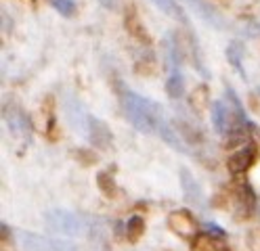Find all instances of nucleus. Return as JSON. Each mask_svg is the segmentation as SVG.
Wrapping results in <instances>:
<instances>
[{"label": "nucleus", "instance_id": "obj_1", "mask_svg": "<svg viewBox=\"0 0 260 251\" xmlns=\"http://www.w3.org/2000/svg\"><path fill=\"white\" fill-rule=\"evenodd\" d=\"M122 109L128 124L141 134H155L161 120H166L164 107L147 96L137 94L135 90L122 92Z\"/></svg>", "mask_w": 260, "mask_h": 251}, {"label": "nucleus", "instance_id": "obj_2", "mask_svg": "<svg viewBox=\"0 0 260 251\" xmlns=\"http://www.w3.org/2000/svg\"><path fill=\"white\" fill-rule=\"evenodd\" d=\"M44 224L57 237H84L88 228V218L68 211V209H51L44 213Z\"/></svg>", "mask_w": 260, "mask_h": 251}, {"label": "nucleus", "instance_id": "obj_3", "mask_svg": "<svg viewBox=\"0 0 260 251\" xmlns=\"http://www.w3.org/2000/svg\"><path fill=\"white\" fill-rule=\"evenodd\" d=\"M17 241L23 251H78V245L63 237H44L29 230H17Z\"/></svg>", "mask_w": 260, "mask_h": 251}, {"label": "nucleus", "instance_id": "obj_4", "mask_svg": "<svg viewBox=\"0 0 260 251\" xmlns=\"http://www.w3.org/2000/svg\"><path fill=\"white\" fill-rule=\"evenodd\" d=\"M166 224H168V228L176 234L178 239L189 241V243H193L195 237L200 234V224H198V220H195L193 211H189V209H174V211H170L168 218H166Z\"/></svg>", "mask_w": 260, "mask_h": 251}, {"label": "nucleus", "instance_id": "obj_5", "mask_svg": "<svg viewBox=\"0 0 260 251\" xmlns=\"http://www.w3.org/2000/svg\"><path fill=\"white\" fill-rule=\"evenodd\" d=\"M256 161H258V145L248 140L246 145H241V149H237L233 155H229V159H226V170L233 176H241V174H246Z\"/></svg>", "mask_w": 260, "mask_h": 251}, {"label": "nucleus", "instance_id": "obj_6", "mask_svg": "<svg viewBox=\"0 0 260 251\" xmlns=\"http://www.w3.org/2000/svg\"><path fill=\"white\" fill-rule=\"evenodd\" d=\"M63 113H65V120H68V124L74 128V132H80V134H88V113L84 111V107H82V103L76 98V96H72V94H65V98H63Z\"/></svg>", "mask_w": 260, "mask_h": 251}, {"label": "nucleus", "instance_id": "obj_7", "mask_svg": "<svg viewBox=\"0 0 260 251\" xmlns=\"http://www.w3.org/2000/svg\"><path fill=\"white\" fill-rule=\"evenodd\" d=\"M178 176H181V189H183L185 199L189 201V203H193L195 207H202L206 203L202 184L195 180V176L191 174L189 167H181V170H178Z\"/></svg>", "mask_w": 260, "mask_h": 251}, {"label": "nucleus", "instance_id": "obj_8", "mask_svg": "<svg viewBox=\"0 0 260 251\" xmlns=\"http://www.w3.org/2000/svg\"><path fill=\"white\" fill-rule=\"evenodd\" d=\"M86 138L94 145V149H101V151H107L113 145L111 130L107 128L105 122H101L99 117H94V115L88 117V134H86Z\"/></svg>", "mask_w": 260, "mask_h": 251}, {"label": "nucleus", "instance_id": "obj_9", "mask_svg": "<svg viewBox=\"0 0 260 251\" xmlns=\"http://www.w3.org/2000/svg\"><path fill=\"white\" fill-rule=\"evenodd\" d=\"M5 122L9 126V132L13 134L15 138H23V140H29V122L21 109H17L15 105H7L5 107Z\"/></svg>", "mask_w": 260, "mask_h": 251}, {"label": "nucleus", "instance_id": "obj_10", "mask_svg": "<svg viewBox=\"0 0 260 251\" xmlns=\"http://www.w3.org/2000/svg\"><path fill=\"white\" fill-rule=\"evenodd\" d=\"M187 5L195 11V15L200 17L202 21H206L208 25H212L216 29H224V19L216 13V9L212 5H208L206 0H187Z\"/></svg>", "mask_w": 260, "mask_h": 251}, {"label": "nucleus", "instance_id": "obj_11", "mask_svg": "<svg viewBox=\"0 0 260 251\" xmlns=\"http://www.w3.org/2000/svg\"><path fill=\"white\" fill-rule=\"evenodd\" d=\"M166 94L172 100H181L185 96V78H183V71H181V65L170 67V76L166 80Z\"/></svg>", "mask_w": 260, "mask_h": 251}, {"label": "nucleus", "instance_id": "obj_12", "mask_svg": "<svg viewBox=\"0 0 260 251\" xmlns=\"http://www.w3.org/2000/svg\"><path fill=\"white\" fill-rule=\"evenodd\" d=\"M235 199H237L239 211H243V213L254 211V207H256V193L252 191V187L248 182L239 184V187L235 189Z\"/></svg>", "mask_w": 260, "mask_h": 251}, {"label": "nucleus", "instance_id": "obj_13", "mask_svg": "<svg viewBox=\"0 0 260 251\" xmlns=\"http://www.w3.org/2000/svg\"><path fill=\"white\" fill-rule=\"evenodd\" d=\"M151 3H153L161 13H164V15H168L170 19L183 23V25H189L187 15H185V11H183L181 7H178L176 0H151Z\"/></svg>", "mask_w": 260, "mask_h": 251}, {"label": "nucleus", "instance_id": "obj_14", "mask_svg": "<svg viewBox=\"0 0 260 251\" xmlns=\"http://www.w3.org/2000/svg\"><path fill=\"white\" fill-rule=\"evenodd\" d=\"M243 53H246V48H243V44L241 42H231L229 46H226V50H224V55H226V61L231 63V67L233 69L246 80V71H243V67H241V61H243Z\"/></svg>", "mask_w": 260, "mask_h": 251}, {"label": "nucleus", "instance_id": "obj_15", "mask_svg": "<svg viewBox=\"0 0 260 251\" xmlns=\"http://www.w3.org/2000/svg\"><path fill=\"white\" fill-rule=\"evenodd\" d=\"M143 234H145V220H143L141 216H130L128 222H126V226H124V237H126V241L135 245V243L141 241Z\"/></svg>", "mask_w": 260, "mask_h": 251}, {"label": "nucleus", "instance_id": "obj_16", "mask_svg": "<svg viewBox=\"0 0 260 251\" xmlns=\"http://www.w3.org/2000/svg\"><path fill=\"white\" fill-rule=\"evenodd\" d=\"M220 239L212 237V234L208 232H200L198 237H195V241L191 243V251H220Z\"/></svg>", "mask_w": 260, "mask_h": 251}, {"label": "nucleus", "instance_id": "obj_17", "mask_svg": "<svg viewBox=\"0 0 260 251\" xmlns=\"http://www.w3.org/2000/svg\"><path fill=\"white\" fill-rule=\"evenodd\" d=\"M96 187H99V191H101L107 199L116 197V193H118L116 180H113V176H109L107 172H99V174H96Z\"/></svg>", "mask_w": 260, "mask_h": 251}, {"label": "nucleus", "instance_id": "obj_18", "mask_svg": "<svg viewBox=\"0 0 260 251\" xmlns=\"http://www.w3.org/2000/svg\"><path fill=\"white\" fill-rule=\"evenodd\" d=\"M210 105V98H208V88L206 86H198L191 94V107L195 111H204Z\"/></svg>", "mask_w": 260, "mask_h": 251}, {"label": "nucleus", "instance_id": "obj_19", "mask_svg": "<svg viewBox=\"0 0 260 251\" xmlns=\"http://www.w3.org/2000/svg\"><path fill=\"white\" fill-rule=\"evenodd\" d=\"M51 5L61 17H74L76 15V0H51Z\"/></svg>", "mask_w": 260, "mask_h": 251}, {"label": "nucleus", "instance_id": "obj_20", "mask_svg": "<svg viewBox=\"0 0 260 251\" xmlns=\"http://www.w3.org/2000/svg\"><path fill=\"white\" fill-rule=\"evenodd\" d=\"M72 155L74 157H82V165H92V161H96L94 159V153H90V151H86V149H78V151H72Z\"/></svg>", "mask_w": 260, "mask_h": 251}, {"label": "nucleus", "instance_id": "obj_21", "mask_svg": "<svg viewBox=\"0 0 260 251\" xmlns=\"http://www.w3.org/2000/svg\"><path fill=\"white\" fill-rule=\"evenodd\" d=\"M204 232L212 234V237H216V239H224V237H226V232H224L218 224H212V222H206V224H204Z\"/></svg>", "mask_w": 260, "mask_h": 251}, {"label": "nucleus", "instance_id": "obj_22", "mask_svg": "<svg viewBox=\"0 0 260 251\" xmlns=\"http://www.w3.org/2000/svg\"><path fill=\"white\" fill-rule=\"evenodd\" d=\"M99 5L105 7V9H113L116 7V0H99Z\"/></svg>", "mask_w": 260, "mask_h": 251}, {"label": "nucleus", "instance_id": "obj_23", "mask_svg": "<svg viewBox=\"0 0 260 251\" xmlns=\"http://www.w3.org/2000/svg\"><path fill=\"white\" fill-rule=\"evenodd\" d=\"M256 92H258V94H260V86H258V88H256Z\"/></svg>", "mask_w": 260, "mask_h": 251}]
</instances>
